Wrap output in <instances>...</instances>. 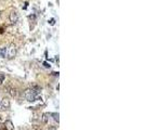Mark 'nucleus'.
Returning <instances> with one entry per match:
<instances>
[{
    "mask_svg": "<svg viewBox=\"0 0 144 130\" xmlns=\"http://www.w3.org/2000/svg\"><path fill=\"white\" fill-rule=\"evenodd\" d=\"M0 108L1 110H9L10 108V100L8 98H3L0 101Z\"/></svg>",
    "mask_w": 144,
    "mask_h": 130,
    "instance_id": "nucleus-1",
    "label": "nucleus"
},
{
    "mask_svg": "<svg viewBox=\"0 0 144 130\" xmlns=\"http://www.w3.org/2000/svg\"><path fill=\"white\" fill-rule=\"evenodd\" d=\"M8 56L10 57V59H12V57H14L15 56V54H16V47L14 46V45H11L9 48H8Z\"/></svg>",
    "mask_w": 144,
    "mask_h": 130,
    "instance_id": "nucleus-2",
    "label": "nucleus"
},
{
    "mask_svg": "<svg viewBox=\"0 0 144 130\" xmlns=\"http://www.w3.org/2000/svg\"><path fill=\"white\" fill-rule=\"evenodd\" d=\"M17 21H19V15H17V13L15 11H12L10 13V22L12 24H16L17 23Z\"/></svg>",
    "mask_w": 144,
    "mask_h": 130,
    "instance_id": "nucleus-3",
    "label": "nucleus"
},
{
    "mask_svg": "<svg viewBox=\"0 0 144 130\" xmlns=\"http://www.w3.org/2000/svg\"><path fill=\"white\" fill-rule=\"evenodd\" d=\"M4 128H5V130H13L14 129L13 122L11 120H5V122H4Z\"/></svg>",
    "mask_w": 144,
    "mask_h": 130,
    "instance_id": "nucleus-4",
    "label": "nucleus"
},
{
    "mask_svg": "<svg viewBox=\"0 0 144 130\" xmlns=\"http://www.w3.org/2000/svg\"><path fill=\"white\" fill-rule=\"evenodd\" d=\"M48 119H49V114L45 113L42 115V122H44V124H48Z\"/></svg>",
    "mask_w": 144,
    "mask_h": 130,
    "instance_id": "nucleus-5",
    "label": "nucleus"
},
{
    "mask_svg": "<svg viewBox=\"0 0 144 130\" xmlns=\"http://www.w3.org/2000/svg\"><path fill=\"white\" fill-rule=\"evenodd\" d=\"M50 115H51V116L53 117V119H54L55 121L59 122V120H60V118H59V113H51Z\"/></svg>",
    "mask_w": 144,
    "mask_h": 130,
    "instance_id": "nucleus-6",
    "label": "nucleus"
},
{
    "mask_svg": "<svg viewBox=\"0 0 144 130\" xmlns=\"http://www.w3.org/2000/svg\"><path fill=\"white\" fill-rule=\"evenodd\" d=\"M10 93H11V96H12V97H15V96H16V93H17V92H16V89H13V88L10 89Z\"/></svg>",
    "mask_w": 144,
    "mask_h": 130,
    "instance_id": "nucleus-7",
    "label": "nucleus"
},
{
    "mask_svg": "<svg viewBox=\"0 0 144 130\" xmlns=\"http://www.w3.org/2000/svg\"><path fill=\"white\" fill-rule=\"evenodd\" d=\"M4 78H5L4 74H0V82H3L4 81Z\"/></svg>",
    "mask_w": 144,
    "mask_h": 130,
    "instance_id": "nucleus-8",
    "label": "nucleus"
},
{
    "mask_svg": "<svg viewBox=\"0 0 144 130\" xmlns=\"http://www.w3.org/2000/svg\"><path fill=\"white\" fill-rule=\"evenodd\" d=\"M5 52H7V50H5V48H3L2 50H1V55L4 57L5 56Z\"/></svg>",
    "mask_w": 144,
    "mask_h": 130,
    "instance_id": "nucleus-9",
    "label": "nucleus"
},
{
    "mask_svg": "<svg viewBox=\"0 0 144 130\" xmlns=\"http://www.w3.org/2000/svg\"><path fill=\"white\" fill-rule=\"evenodd\" d=\"M49 23H50V25H54V23H55V21H54V19H51L49 21Z\"/></svg>",
    "mask_w": 144,
    "mask_h": 130,
    "instance_id": "nucleus-10",
    "label": "nucleus"
},
{
    "mask_svg": "<svg viewBox=\"0 0 144 130\" xmlns=\"http://www.w3.org/2000/svg\"><path fill=\"white\" fill-rule=\"evenodd\" d=\"M48 130H56V127H54V126H50Z\"/></svg>",
    "mask_w": 144,
    "mask_h": 130,
    "instance_id": "nucleus-11",
    "label": "nucleus"
},
{
    "mask_svg": "<svg viewBox=\"0 0 144 130\" xmlns=\"http://www.w3.org/2000/svg\"><path fill=\"white\" fill-rule=\"evenodd\" d=\"M44 65H45V67H47V68H50V65H49L47 62H45V63H44Z\"/></svg>",
    "mask_w": 144,
    "mask_h": 130,
    "instance_id": "nucleus-12",
    "label": "nucleus"
},
{
    "mask_svg": "<svg viewBox=\"0 0 144 130\" xmlns=\"http://www.w3.org/2000/svg\"><path fill=\"white\" fill-rule=\"evenodd\" d=\"M54 76H59V72H57V73H56V72H54V73H52Z\"/></svg>",
    "mask_w": 144,
    "mask_h": 130,
    "instance_id": "nucleus-13",
    "label": "nucleus"
},
{
    "mask_svg": "<svg viewBox=\"0 0 144 130\" xmlns=\"http://www.w3.org/2000/svg\"><path fill=\"white\" fill-rule=\"evenodd\" d=\"M0 124H1V116H0Z\"/></svg>",
    "mask_w": 144,
    "mask_h": 130,
    "instance_id": "nucleus-14",
    "label": "nucleus"
},
{
    "mask_svg": "<svg viewBox=\"0 0 144 130\" xmlns=\"http://www.w3.org/2000/svg\"><path fill=\"white\" fill-rule=\"evenodd\" d=\"M1 13H2V12H1V11H0V16H1Z\"/></svg>",
    "mask_w": 144,
    "mask_h": 130,
    "instance_id": "nucleus-15",
    "label": "nucleus"
},
{
    "mask_svg": "<svg viewBox=\"0 0 144 130\" xmlns=\"http://www.w3.org/2000/svg\"><path fill=\"white\" fill-rule=\"evenodd\" d=\"M0 101H1V100H0Z\"/></svg>",
    "mask_w": 144,
    "mask_h": 130,
    "instance_id": "nucleus-16",
    "label": "nucleus"
}]
</instances>
